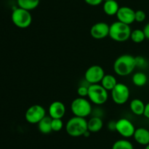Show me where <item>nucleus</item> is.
<instances>
[{
    "label": "nucleus",
    "mask_w": 149,
    "mask_h": 149,
    "mask_svg": "<svg viewBox=\"0 0 149 149\" xmlns=\"http://www.w3.org/2000/svg\"><path fill=\"white\" fill-rule=\"evenodd\" d=\"M135 67V57L130 54H124L120 56L115 60L113 63V70L115 73L122 77L130 74Z\"/></svg>",
    "instance_id": "obj_1"
},
{
    "label": "nucleus",
    "mask_w": 149,
    "mask_h": 149,
    "mask_svg": "<svg viewBox=\"0 0 149 149\" xmlns=\"http://www.w3.org/2000/svg\"><path fill=\"white\" fill-rule=\"evenodd\" d=\"M131 32L132 31L130 25L117 20L110 25L109 36L113 41L123 42L130 38Z\"/></svg>",
    "instance_id": "obj_2"
},
{
    "label": "nucleus",
    "mask_w": 149,
    "mask_h": 149,
    "mask_svg": "<svg viewBox=\"0 0 149 149\" xmlns=\"http://www.w3.org/2000/svg\"><path fill=\"white\" fill-rule=\"evenodd\" d=\"M87 130L88 127L86 118L75 115L70 118L65 125V131L67 134L74 137L83 136Z\"/></svg>",
    "instance_id": "obj_3"
},
{
    "label": "nucleus",
    "mask_w": 149,
    "mask_h": 149,
    "mask_svg": "<svg viewBox=\"0 0 149 149\" xmlns=\"http://www.w3.org/2000/svg\"><path fill=\"white\" fill-rule=\"evenodd\" d=\"M90 100L93 104L101 105L106 103L109 98L108 91L101 84H91L88 87V95Z\"/></svg>",
    "instance_id": "obj_4"
},
{
    "label": "nucleus",
    "mask_w": 149,
    "mask_h": 149,
    "mask_svg": "<svg viewBox=\"0 0 149 149\" xmlns=\"http://www.w3.org/2000/svg\"><path fill=\"white\" fill-rule=\"evenodd\" d=\"M71 110L75 116L86 118L93 111L91 103L84 97L76 98L71 105Z\"/></svg>",
    "instance_id": "obj_5"
},
{
    "label": "nucleus",
    "mask_w": 149,
    "mask_h": 149,
    "mask_svg": "<svg viewBox=\"0 0 149 149\" xmlns=\"http://www.w3.org/2000/svg\"><path fill=\"white\" fill-rule=\"evenodd\" d=\"M11 18L13 23L20 29L28 28L32 22V16L30 11L19 7L13 10Z\"/></svg>",
    "instance_id": "obj_6"
},
{
    "label": "nucleus",
    "mask_w": 149,
    "mask_h": 149,
    "mask_svg": "<svg viewBox=\"0 0 149 149\" xmlns=\"http://www.w3.org/2000/svg\"><path fill=\"white\" fill-rule=\"evenodd\" d=\"M130 89L127 85L118 83L111 91V98L114 103L124 105L130 98Z\"/></svg>",
    "instance_id": "obj_7"
},
{
    "label": "nucleus",
    "mask_w": 149,
    "mask_h": 149,
    "mask_svg": "<svg viewBox=\"0 0 149 149\" xmlns=\"http://www.w3.org/2000/svg\"><path fill=\"white\" fill-rule=\"evenodd\" d=\"M46 116V110L40 105H33L28 108L25 114L26 121L29 124H37Z\"/></svg>",
    "instance_id": "obj_8"
},
{
    "label": "nucleus",
    "mask_w": 149,
    "mask_h": 149,
    "mask_svg": "<svg viewBox=\"0 0 149 149\" xmlns=\"http://www.w3.org/2000/svg\"><path fill=\"white\" fill-rule=\"evenodd\" d=\"M105 74H106L103 67L99 65H93L86 70L84 79L90 85L98 84L101 82Z\"/></svg>",
    "instance_id": "obj_9"
},
{
    "label": "nucleus",
    "mask_w": 149,
    "mask_h": 149,
    "mask_svg": "<svg viewBox=\"0 0 149 149\" xmlns=\"http://www.w3.org/2000/svg\"><path fill=\"white\" fill-rule=\"evenodd\" d=\"M135 127L132 121L127 118H122L116 121V131L125 138L133 137L135 131Z\"/></svg>",
    "instance_id": "obj_10"
},
{
    "label": "nucleus",
    "mask_w": 149,
    "mask_h": 149,
    "mask_svg": "<svg viewBox=\"0 0 149 149\" xmlns=\"http://www.w3.org/2000/svg\"><path fill=\"white\" fill-rule=\"evenodd\" d=\"M110 26L105 22H98L93 25L90 29V35L94 39H102L109 35Z\"/></svg>",
    "instance_id": "obj_11"
},
{
    "label": "nucleus",
    "mask_w": 149,
    "mask_h": 149,
    "mask_svg": "<svg viewBox=\"0 0 149 149\" xmlns=\"http://www.w3.org/2000/svg\"><path fill=\"white\" fill-rule=\"evenodd\" d=\"M135 10L129 7L124 6V7H119L116 15L119 21L125 24L130 25L135 21Z\"/></svg>",
    "instance_id": "obj_12"
},
{
    "label": "nucleus",
    "mask_w": 149,
    "mask_h": 149,
    "mask_svg": "<svg viewBox=\"0 0 149 149\" xmlns=\"http://www.w3.org/2000/svg\"><path fill=\"white\" fill-rule=\"evenodd\" d=\"M66 108L65 105L60 101H55L50 104L48 109L49 115L52 118H61L65 115Z\"/></svg>",
    "instance_id": "obj_13"
},
{
    "label": "nucleus",
    "mask_w": 149,
    "mask_h": 149,
    "mask_svg": "<svg viewBox=\"0 0 149 149\" xmlns=\"http://www.w3.org/2000/svg\"><path fill=\"white\" fill-rule=\"evenodd\" d=\"M133 137L138 144L147 145L149 144V130L144 127H139L135 129Z\"/></svg>",
    "instance_id": "obj_14"
},
{
    "label": "nucleus",
    "mask_w": 149,
    "mask_h": 149,
    "mask_svg": "<svg viewBox=\"0 0 149 149\" xmlns=\"http://www.w3.org/2000/svg\"><path fill=\"white\" fill-rule=\"evenodd\" d=\"M103 11L107 15H116L119 9V4L116 0H106L103 4Z\"/></svg>",
    "instance_id": "obj_15"
},
{
    "label": "nucleus",
    "mask_w": 149,
    "mask_h": 149,
    "mask_svg": "<svg viewBox=\"0 0 149 149\" xmlns=\"http://www.w3.org/2000/svg\"><path fill=\"white\" fill-rule=\"evenodd\" d=\"M103 127V120L99 116H93L87 121V127L90 132H97L101 130Z\"/></svg>",
    "instance_id": "obj_16"
},
{
    "label": "nucleus",
    "mask_w": 149,
    "mask_h": 149,
    "mask_svg": "<svg viewBox=\"0 0 149 149\" xmlns=\"http://www.w3.org/2000/svg\"><path fill=\"white\" fill-rule=\"evenodd\" d=\"M52 119L50 116H46L42 118L39 123H38V129L39 131L42 134H49L51 131H52Z\"/></svg>",
    "instance_id": "obj_17"
},
{
    "label": "nucleus",
    "mask_w": 149,
    "mask_h": 149,
    "mask_svg": "<svg viewBox=\"0 0 149 149\" xmlns=\"http://www.w3.org/2000/svg\"><path fill=\"white\" fill-rule=\"evenodd\" d=\"M146 105L139 99H134L130 104V108L132 113L136 115H142L144 113Z\"/></svg>",
    "instance_id": "obj_18"
},
{
    "label": "nucleus",
    "mask_w": 149,
    "mask_h": 149,
    "mask_svg": "<svg viewBox=\"0 0 149 149\" xmlns=\"http://www.w3.org/2000/svg\"><path fill=\"white\" fill-rule=\"evenodd\" d=\"M100 83H101V86L107 91H112L118 83L114 76L112 74H105Z\"/></svg>",
    "instance_id": "obj_19"
},
{
    "label": "nucleus",
    "mask_w": 149,
    "mask_h": 149,
    "mask_svg": "<svg viewBox=\"0 0 149 149\" xmlns=\"http://www.w3.org/2000/svg\"><path fill=\"white\" fill-rule=\"evenodd\" d=\"M17 2L19 7L30 11L39 6L40 0H17Z\"/></svg>",
    "instance_id": "obj_20"
},
{
    "label": "nucleus",
    "mask_w": 149,
    "mask_h": 149,
    "mask_svg": "<svg viewBox=\"0 0 149 149\" xmlns=\"http://www.w3.org/2000/svg\"><path fill=\"white\" fill-rule=\"evenodd\" d=\"M132 83L135 86H138V87H142L146 84L148 81V77L146 74L142 72H138L135 73L132 76Z\"/></svg>",
    "instance_id": "obj_21"
},
{
    "label": "nucleus",
    "mask_w": 149,
    "mask_h": 149,
    "mask_svg": "<svg viewBox=\"0 0 149 149\" xmlns=\"http://www.w3.org/2000/svg\"><path fill=\"white\" fill-rule=\"evenodd\" d=\"M112 149H134V146L129 140L122 139L113 143Z\"/></svg>",
    "instance_id": "obj_22"
},
{
    "label": "nucleus",
    "mask_w": 149,
    "mask_h": 149,
    "mask_svg": "<svg viewBox=\"0 0 149 149\" xmlns=\"http://www.w3.org/2000/svg\"><path fill=\"white\" fill-rule=\"evenodd\" d=\"M130 39L135 43H141L145 40V34L141 29H135L131 32Z\"/></svg>",
    "instance_id": "obj_23"
},
{
    "label": "nucleus",
    "mask_w": 149,
    "mask_h": 149,
    "mask_svg": "<svg viewBox=\"0 0 149 149\" xmlns=\"http://www.w3.org/2000/svg\"><path fill=\"white\" fill-rule=\"evenodd\" d=\"M63 127V122L61 118H52V129L53 131H59Z\"/></svg>",
    "instance_id": "obj_24"
},
{
    "label": "nucleus",
    "mask_w": 149,
    "mask_h": 149,
    "mask_svg": "<svg viewBox=\"0 0 149 149\" xmlns=\"http://www.w3.org/2000/svg\"><path fill=\"white\" fill-rule=\"evenodd\" d=\"M146 13L144 11L141 10L135 11V21L138 22V23H142V22H143L146 20Z\"/></svg>",
    "instance_id": "obj_25"
},
{
    "label": "nucleus",
    "mask_w": 149,
    "mask_h": 149,
    "mask_svg": "<svg viewBox=\"0 0 149 149\" xmlns=\"http://www.w3.org/2000/svg\"><path fill=\"white\" fill-rule=\"evenodd\" d=\"M88 86H81L77 89V93L80 97H86L88 95Z\"/></svg>",
    "instance_id": "obj_26"
},
{
    "label": "nucleus",
    "mask_w": 149,
    "mask_h": 149,
    "mask_svg": "<svg viewBox=\"0 0 149 149\" xmlns=\"http://www.w3.org/2000/svg\"><path fill=\"white\" fill-rule=\"evenodd\" d=\"M135 61H136V67H144L146 64V60L143 57L138 56L135 57Z\"/></svg>",
    "instance_id": "obj_27"
},
{
    "label": "nucleus",
    "mask_w": 149,
    "mask_h": 149,
    "mask_svg": "<svg viewBox=\"0 0 149 149\" xmlns=\"http://www.w3.org/2000/svg\"><path fill=\"white\" fill-rule=\"evenodd\" d=\"M104 0H84L87 4L90 6H97L101 4Z\"/></svg>",
    "instance_id": "obj_28"
},
{
    "label": "nucleus",
    "mask_w": 149,
    "mask_h": 149,
    "mask_svg": "<svg viewBox=\"0 0 149 149\" xmlns=\"http://www.w3.org/2000/svg\"><path fill=\"white\" fill-rule=\"evenodd\" d=\"M116 122L114 121H109L108 124V128L110 129L111 131H116Z\"/></svg>",
    "instance_id": "obj_29"
},
{
    "label": "nucleus",
    "mask_w": 149,
    "mask_h": 149,
    "mask_svg": "<svg viewBox=\"0 0 149 149\" xmlns=\"http://www.w3.org/2000/svg\"><path fill=\"white\" fill-rule=\"evenodd\" d=\"M143 31L144 34H145L146 39H149V23H147V24H146V26H144Z\"/></svg>",
    "instance_id": "obj_30"
},
{
    "label": "nucleus",
    "mask_w": 149,
    "mask_h": 149,
    "mask_svg": "<svg viewBox=\"0 0 149 149\" xmlns=\"http://www.w3.org/2000/svg\"><path fill=\"white\" fill-rule=\"evenodd\" d=\"M143 115L146 117V118H148L149 119V102L146 105L145 110H144Z\"/></svg>",
    "instance_id": "obj_31"
},
{
    "label": "nucleus",
    "mask_w": 149,
    "mask_h": 149,
    "mask_svg": "<svg viewBox=\"0 0 149 149\" xmlns=\"http://www.w3.org/2000/svg\"><path fill=\"white\" fill-rule=\"evenodd\" d=\"M90 133H91V132H90V131H89V130H87V131H86L85 133H84V135H83V136H84V137H89V136L90 135Z\"/></svg>",
    "instance_id": "obj_32"
},
{
    "label": "nucleus",
    "mask_w": 149,
    "mask_h": 149,
    "mask_svg": "<svg viewBox=\"0 0 149 149\" xmlns=\"http://www.w3.org/2000/svg\"><path fill=\"white\" fill-rule=\"evenodd\" d=\"M145 149H149V144L147 145H146Z\"/></svg>",
    "instance_id": "obj_33"
},
{
    "label": "nucleus",
    "mask_w": 149,
    "mask_h": 149,
    "mask_svg": "<svg viewBox=\"0 0 149 149\" xmlns=\"http://www.w3.org/2000/svg\"><path fill=\"white\" fill-rule=\"evenodd\" d=\"M104 1H106V0H104Z\"/></svg>",
    "instance_id": "obj_34"
}]
</instances>
